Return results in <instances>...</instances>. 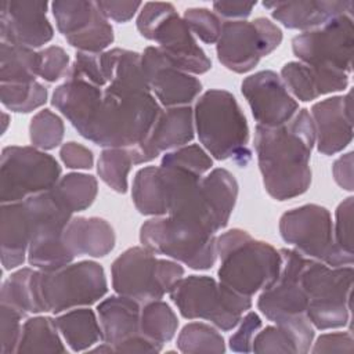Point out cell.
Instances as JSON below:
<instances>
[{
  "label": "cell",
  "mask_w": 354,
  "mask_h": 354,
  "mask_svg": "<svg viewBox=\"0 0 354 354\" xmlns=\"http://www.w3.org/2000/svg\"><path fill=\"white\" fill-rule=\"evenodd\" d=\"M108 290L102 266L83 260L55 270L21 268L1 286L0 303L12 306L24 315L58 314L79 306H90Z\"/></svg>",
  "instance_id": "obj_1"
},
{
  "label": "cell",
  "mask_w": 354,
  "mask_h": 354,
  "mask_svg": "<svg viewBox=\"0 0 354 354\" xmlns=\"http://www.w3.org/2000/svg\"><path fill=\"white\" fill-rule=\"evenodd\" d=\"M315 129L307 109L282 126H256L254 148L263 184L270 196L286 201L304 194L311 184L310 156Z\"/></svg>",
  "instance_id": "obj_2"
},
{
  "label": "cell",
  "mask_w": 354,
  "mask_h": 354,
  "mask_svg": "<svg viewBox=\"0 0 354 354\" xmlns=\"http://www.w3.org/2000/svg\"><path fill=\"white\" fill-rule=\"evenodd\" d=\"M216 252L220 257L218 281L239 295L252 297L279 274V250L243 230L232 228L217 236Z\"/></svg>",
  "instance_id": "obj_3"
},
{
  "label": "cell",
  "mask_w": 354,
  "mask_h": 354,
  "mask_svg": "<svg viewBox=\"0 0 354 354\" xmlns=\"http://www.w3.org/2000/svg\"><path fill=\"white\" fill-rule=\"evenodd\" d=\"M194 124L201 144L216 159H234L239 166L249 163V126L230 91H205L195 104Z\"/></svg>",
  "instance_id": "obj_4"
},
{
  "label": "cell",
  "mask_w": 354,
  "mask_h": 354,
  "mask_svg": "<svg viewBox=\"0 0 354 354\" xmlns=\"http://www.w3.org/2000/svg\"><path fill=\"white\" fill-rule=\"evenodd\" d=\"M169 295L184 318L206 319L221 330L234 329L252 307V297L239 295L207 275L181 278Z\"/></svg>",
  "instance_id": "obj_5"
},
{
  "label": "cell",
  "mask_w": 354,
  "mask_h": 354,
  "mask_svg": "<svg viewBox=\"0 0 354 354\" xmlns=\"http://www.w3.org/2000/svg\"><path fill=\"white\" fill-rule=\"evenodd\" d=\"M301 286L307 296L306 315L319 330L344 326L350 318L353 267H330L308 259L301 270Z\"/></svg>",
  "instance_id": "obj_6"
},
{
  "label": "cell",
  "mask_w": 354,
  "mask_h": 354,
  "mask_svg": "<svg viewBox=\"0 0 354 354\" xmlns=\"http://www.w3.org/2000/svg\"><path fill=\"white\" fill-rule=\"evenodd\" d=\"M137 29L180 69L202 75L210 71L212 61L196 43L184 18L170 3H145L137 17Z\"/></svg>",
  "instance_id": "obj_7"
},
{
  "label": "cell",
  "mask_w": 354,
  "mask_h": 354,
  "mask_svg": "<svg viewBox=\"0 0 354 354\" xmlns=\"http://www.w3.org/2000/svg\"><path fill=\"white\" fill-rule=\"evenodd\" d=\"M140 241L155 254L169 256L192 270H209L217 259L216 234L170 216L145 221L140 230Z\"/></svg>",
  "instance_id": "obj_8"
},
{
  "label": "cell",
  "mask_w": 354,
  "mask_h": 354,
  "mask_svg": "<svg viewBox=\"0 0 354 354\" xmlns=\"http://www.w3.org/2000/svg\"><path fill=\"white\" fill-rule=\"evenodd\" d=\"M111 274L118 295L144 304L169 293L184 277V268L176 261L158 259L145 246H134L115 259Z\"/></svg>",
  "instance_id": "obj_9"
},
{
  "label": "cell",
  "mask_w": 354,
  "mask_h": 354,
  "mask_svg": "<svg viewBox=\"0 0 354 354\" xmlns=\"http://www.w3.org/2000/svg\"><path fill=\"white\" fill-rule=\"evenodd\" d=\"M282 239L303 256L330 267L351 266L353 254L343 252L333 234L330 213L326 207L308 203L285 212L279 220Z\"/></svg>",
  "instance_id": "obj_10"
},
{
  "label": "cell",
  "mask_w": 354,
  "mask_h": 354,
  "mask_svg": "<svg viewBox=\"0 0 354 354\" xmlns=\"http://www.w3.org/2000/svg\"><path fill=\"white\" fill-rule=\"evenodd\" d=\"M32 217L28 261L40 270H55L69 264L75 256L64 239L72 213L61 206L51 189L25 199Z\"/></svg>",
  "instance_id": "obj_11"
},
{
  "label": "cell",
  "mask_w": 354,
  "mask_h": 354,
  "mask_svg": "<svg viewBox=\"0 0 354 354\" xmlns=\"http://www.w3.org/2000/svg\"><path fill=\"white\" fill-rule=\"evenodd\" d=\"M61 166L35 147H6L0 163L1 203L19 202L50 191L59 180Z\"/></svg>",
  "instance_id": "obj_12"
},
{
  "label": "cell",
  "mask_w": 354,
  "mask_h": 354,
  "mask_svg": "<svg viewBox=\"0 0 354 354\" xmlns=\"http://www.w3.org/2000/svg\"><path fill=\"white\" fill-rule=\"evenodd\" d=\"M282 41V30L268 18L225 21L217 40V58L230 71H252L261 57L272 53Z\"/></svg>",
  "instance_id": "obj_13"
},
{
  "label": "cell",
  "mask_w": 354,
  "mask_h": 354,
  "mask_svg": "<svg viewBox=\"0 0 354 354\" xmlns=\"http://www.w3.org/2000/svg\"><path fill=\"white\" fill-rule=\"evenodd\" d=\"M353 35V17L344 14L318 29L295 36L292 48L300 62L315 71L350 76Z\"/></svg>",
  "instance_id": "obj_14"
},
{
  "label": "cell",
  "mask_w": 354,
  "mask_h": 354,
  "mask_svg": "<svg viewBox=\"0 0 354 354\" xmlns=\"http://www.w3.org/2000/svg\"><path fill=\"white\" fill-rule=\"evenodd\" d=\"M281 268L274 282L261 290L257 307L270 321L281 326L311 325L307 311V296L301 286V270L307 257L295 249H281Z\"/></svg>",
  "instance_id": "obj_15"
},
{
  "label": "cell",
  "mask_w": 354,
  "mask_h": 354,
  "mask_svg": "<svg viewBox=\"0 0 354 354\" xmlns=\"http://www.w3.org/2000/svg\"><path fill=\"white\" fill-rule=\"evenodd\" d=\"M51 10L58 30L79 51L102 53L112 44L113 28L97 1L55 0Z\"/></svg>",
  "instance_id": "obj_16"
},
{
  "label": "cell",
  "mask_w": 354,
  "mask_h": 354,
  "mask_svg": "<svg viewBox=\"0 0 354 354\" xmlns=\"http://www.w3.org/2000/svg\"><path fill=\"white\" fill-rule=\"evenodd\" d=\"M241 90L257 126L278 127L289 122L299 111V104L289 94L282 79L272 71H260L248 76Z\"/></svg>",
  "instance_id": "obj_17"
},
{
  "label": "cell",
  "mask_w": 354,
  "mask_h": 354,
  "mask_svg": "<svg viewBox=\"0 0 354 354\" xmlns=\"http://www.w3.org/2000/svg\"><path fill=\"white\" fill-rule=\"evenodd\" d=\"M141 66L149 90L166 108L187 106L202 91V83L176 66L158 47L149 46L144 50Z\"/></svg>",
  "instance_id": "obj_18"
},
{
  "label": "cell",
  "mask_w": 354,
  "mask_h": 354,
  "mask_svg": "<svg viewBox=\"0 0 354 354\" xmlns=\"http://www.w3.org/2000/svg\"><path fill=\"white\" fill-rule=\"evenodd\" d=\"M47 1H3L0 36L3 43L37 48L48 43L54 29L47 19Z\"/></svg>",
  "instance_id": "obj_19"
},
{
  "label": "cell",
  "mask_w": 354,
  "mask_h": 354,
  "mask_svg": "<svg viewBox=\"0 0 354 354\" xmlns=\"http://www.w3.org/2000/svg\"><path fill=\"white\" fill-rule=\"evenodd\" d=\"M351 94L336 95L313 105L311 119L315 129L317 149L330 156L343 151L353 140Z\"/></svg>",
  "instance_id": "obj_20"
},
{
  "label": "cell",
  "mask_w": 354,
  "mask_h": 354,
  "mask_svg": "<svg viewBox=\"0 0 354 354\" xmlns=\"http://www.w3.org/2000/svg\"><path fill=\"white\" fill-rule=\"evenodd\" d=\"M194 111L189 105L162 109L147 141L137 153L136 165L149 162L162 152L187 145L194 138Z\"/></svg>",
  "instance_id": "obj_21"
},
{
  "label": "cell",
  "mask_w": 354,
  "mask_h": 354,
  "mask_svg": "<svg viewBox=\"0 0 354 354\" xmlns=\"http://www.w3.org/2000/svg\"><path fill=\"white\" fill-rule=\"evenodd\" d=\"M274 19L289 29L310 32L318 29L339 15L353 14V1H264Z\"/></svg>",
  "instance_id": "obj_22"
},
{
  "label": "cell",
  "mask_w": 354,
  "mask_h": 354,
  "mask_svg": "<svg viewBox=\"0 0 354 354\" xmlns=\"http://www.w3.org/2000/svg\"><path fill=\"white\" fill-rule=\"evenodd\" d=\"M98 319L102 330L104 343L113 351L122 348L141 335L140 314L141 303L126 296H111L97 306Z\"/></svg>",
  "instance_id": "obj_23"
},
{
  "label": "cell",
  "mask_w": 354,
  "mask_h": 354,
  "mask_svg": "<svg viewBox=\"0 0 354 354\" xmlns=\"http://www.w3.org/2000/svg\"><path fill=\"white\" fill-rule=\"evenodd\" d=\"M32 234V217L26 201L1 203L0 243L1 264L11 270L25 261Z\"/></svg>",
  "instance_id": "obj_24"
},
{
  "label": "cell",
  "mask_w": 354,
  "mask_h": 354,
  "mask_svg": "<svg viewBox=\"0 0 354 354\" xmlns=\"http://www.w3.org/2000/svg\"><path fill=\"white\" fill-rule=\"evenodd\" d=\"M64 239L75 257H104L115 246L112 225L100 217H72L65 227Z\"/></svg>",
  "instance_id": "obj_25"
},
{
  "label": "cell",
  "mask_w": 354,
  "mask_h": 354,
  "mask_svg": "<svg viewBox=\"0 0 354 354\" xmlns=\"http://www.w3.org/2000/svg\"><path fill=\"white\" fill-rule=\"evenodd\" d=\"M134 206L145 216L167 214V185L160 166H147L136 173L131 188Z\"/></svg>",
  "instance_id": "obj_26"
},
{
  "label": "cell",
  "mask_w": 354,
  "mask_h": 354,
  "mask_svg": "<svg viewBox=\"0 0 354 354\" xmlns=\"http://www.w3.org/2000/svg\"><path fill=\"white\" fill-rule=\"evenodd\" d=\"M314 339V328H289V326H266L257 332L252 351L254 353H293L304 354L310 351Z\"/></svg>",
  "instance_id": "obj_27"
},
{
  "label": "cell",
  "mask_w": 354,
  "mask_h": 354,
  "mask_svg": "<svg viewBox=\"0 0 354 354\" xmlns=\"http://www.w3.org/2000/svg\"><path fill=\"white\" fill-rule=\"evenodd\" d=\"M59 333L72 351H84L102 339L101 325L93 310L76 308L55 318Z\"/></svg>",
  "instance_id": "obj_28"
},
{
  "label": "cell",
  "mask_w": 354,
  "mask_h": 354,
  "mask_svg": "<svg viewBox=\"0 0 354 354\" xmlns=\"http://www.w3.org/2000/svg\"><path fill=\"white\" fill-rule=\"evenodd\" d=\"M202 188L220 227L224 228L228 224L238 198V183L235 177L225 169H213L202 177Z\"/></svg>",
  "instance_id": "obj_29"
},
{
  "label": "cell",
  "mask_w": 354,
  "mask_h": 354,
  "mask_svg": "<svg viewBox=\"0 0 354 354\" xmlns=\"http://www.w3.org/2000/svg\"><path fill=\"white\" fill-rule=\"evenodd\" d=\"M39 76V51L33 48L3 43L0 44L1 83H32Z\"/></svg>",
  "instance_id": "obj_30"
},
{
  "label": "cell",
  "mask_w": 354,
  "mask_h": 354,
  "mask_svg": "<svg viewBox=\"0 0 354 354\" xmlns=\"http://www.w3.org/2000/svg\"><path fill=\"white\" fill-rule=\"evenodd\" d=\"M55 319L33 317L22 325L17 353H66Z\"/></svg>",
  "instance_id": "obj_31"
},
{
  "label": "cell",
  "mask_w": 354,
  "mask_h": 354,
  "mask_svg": "<svg viewBox=\"0 0 354 354\" xmlns=\"http://www.w3.org/2000/svg\"><path fill=\"white\" fill-rule=\"evenodd\" d=\"M51 192L64 209L75 213L91 206L98 192V184L91 174L69 173L58 180Z\"/></svg>",
  "instance_id": "obj_32"
},
{
  "label": "cell",
  "mask_w": 354,
  "mask_h": 354,
  "mask_svg": "<svg viewBox=\"0 0 354 354\" xmlns=\"http://www.w3.org/2000/svg\"><path fill=\"white\" fill-rule=\"evenodd\" d=\"M177 326V317L167 303L159 299L141 304L140 330L151 342L163 346L174 337Z\"/></svg>",
  "instance_id": "obj_33"
},
{
  "label": "cell",
  "mask_w": 354,
  "mask_h": 354,
  "mask_svg": "<svg viewBox=\"0 0 354 354\" xmlns=\"http://www.w3.org/2000/svg\"><path fill=\"white\" fill-rule=\"evenodd\" d=\"M133 165V156L129 149L105 148L97 162V173L108 187L124 194L129 188L127 177Z\"/></svg>",
  "instance_id": "obj_34"
},
{
  "label": "cell",
  "mask_w": 354,
  "mask_h": 354,
  "mask_svg": "<svg viewBox=\"0 0 354 354\" xmlns=\"http://www.w3.org/2000/svg\"><path fill=\"white\" fill-rule=\"evenodd\" d=\"M181 353H224L225 343L217 329L207 324L191 322L183 328L177 337Z\"/></svg>",
  "instance_id": "obj_35"
},
{
  "label": "cell",
  "mask_w": 354,
  "mask_h": 354,
  "mask_svg": "<svg viewBox=\"0 0 354 354\" xmlns=\"http://www.w3.org/2000/svg\"><path fill=\"white\" fill-rule=\"evenodd\" d=\"M0 100L7 109L28 113L47 101V90L39 82L1 83Z\"/></svg>",
  "instance_id": "obj_36"
},
{
  "label": "cell",
  "mask_w": 354,
  "mask_h": 354,
  "mask_svg": "<svg viewBox=\"0 0 354 354\" xmlns=\"http://www.w3.org/2000/svg\"><path fill=\"white\" fill-rule=\"evenodd\" d=\"M64 122L50 109L39 111L30 120L29 138L35 148L41 151L54 149L64 138Z\"/></svg>",
  "instance_id": "obj_37"
},
{
  "label": "cell",
  "mask_w": 354,
  "mask_h": 354,
  "mask_svg": "<svg viewBox=\"0 0 354 354\" xmlns=\"http://www.w3.org/2000/svg\"><path fill=\"white\" fill-rule=\"evenodd\" d=\"M281 79L288 91L300 101H313L321 95L313 69L303 62L285 64L281 69Z\"/></svg>",
  "instance_id": "obj_38"
},
{
  "label": "cell",
  "mask_w": 354,
  "mask_h": 354,
  "mask_svg": "<svg viewBox=\"0 0 354 354\" xmlns=\"http://www.w3.org/2000/svg\"><path fill=\"white\" fill-rule=\"evenodd\" d=\"M160 166L184 170L203 177L213 166V160L203 148L196 144H191L166 152L162 158Z\"/></svg>",
  "instance_id": "obj_39"
},
{
  "label": "cell",
  "mask_w": 354,
  "mask_h": 354,
  "mask_svg": "<svg viewBox=\"0 0 354 354\" xmlns=\"http://www.w3.org/2000/svg\"><path fill=\"white\" fill-rule=\"evenodd\" d=\"M184 21L187 22L189 30L195 33L203 43H217L223 24L214 11L203 7L187 8L184 12Z\"/></svg>",
  "instance_id": "obj_40"
},
{
  "label": "cell",
  "mask_w": 354,
  "mask_h": 354,
  "mask_svg": "<svg viewBox=\"0 0 354 354\" xmlns=\"http://www.w3.org/2000/svg\"><path fill=\"white\" fill-rule=\"evenodd\" d=\"M25 315L17 308L1 303L0 304V332H1V354L17 353L18 342L22 332L21 319Z\"/></svg>",
  "instance_id": "obj_41"
},
{
  "label": "cell",
  "mask_w": 354,
  "mask_h": 354,
  "mask_svg": "<svg viewBox=\"0 0 354 354\" xmlns=\"http://www.w3.org/2000/svg\"><path fill=\"white\" fill-rule=\"evenodd\" d=\"M69 71V55L59 46L39 51V76L46 82H57Z\"/></svg>",
  "instance_id": "obj_42"
},
{
  "label": "cell",
  "mask_w": 354,
  "mask_h": 354,
  "mask_svg": "<svg viewBox=\"0 0 354 354\" xmlns=\"http://www.w3.org/2000/svg\"><path fill=\"white\" fill-rule=\"evenodd\" d=\"M353 196H348L337 206L333 230L337 246L350 254H353Z\"/></svg>",
  "instance_id": "obj_43"
},
{
  "label": "cell",
  "mask_w": 354,
  "mask_h": 354,
  "mask_svg": "<svg viewBox=\"0 0 354 354\" xmlns=\"http://www.w3.org/2000/svg\"><path fill=\"white\" fill-rule=\"evenodd\" d=\"M261 328L260 317L250 311L241 321L236 332L230 337V348L236 353H250L256 333Z\"/></svg>",
  "instance_id": "obj_44"
},
{
  "label": "cell",
  "mask_w": 354,
  "mask_h": 354,
  "mask_svg": "<svg viewBox=\"0 0 354 354\" xmlns=\"http://www.w3.org/2000/svg\"><path fill=\"white\" fill-rule=\"evenodd\" d=\"M354 350L353 337L348 332H335V333H325L321 335L311 351L314 354L319 353H347L351 354Z\"/></svg>",
  "instance_id": "obj_45"
},
{
  "label": "cell",
  "mask_w": 354,
  "mask_h": 354,
  "mask_svg": "<svg viewBox=\"0 0 354 354\" xmlns=\"http://www.w3.org/2000/svg\"><path fill=\"white\" fill-rule=\"evenodd\" d=\"M59 156L64 165L69 169H91L94 156L93 152L77 142H65L59 149Z\"/></svg>",
  "instance_id": "obj_46"
},
{
  "label": "cell",
  "mask_w": 354,
  "mask_h": 354,
  "mask_svg": "<svg viewBox=\"0 0 354 354\" xmlns=\"http://www.w3.org/2000/svg\"><path fill=\"white\" fill-rule=\"evenodd\" d=\"M100 10L102 14L116 22H127L130 21L134 14L138 11L140 7H142V3L140 1H106L100 0L97 1Z\"/></svg>",
  "instance_id": "obj_47"
},
{
  "label": "cell",
  "mask_w": 354,
  "mask_h": 354,
  "mask_svg": "<svg viewBox=\"0 0 354 354\" xmlns=\"http://www.w3.org/2000/svg\"><path fill=\"white\" fill-rule=\"evenodd\" d=\"M256 1H214L213 8L214 12L220 17H224L230 21H241L250 15Z\"/></svg>",
  "instance_id": "obj_48"
},
{
  "label": "cell",
  "mask_w": 354,
  "mask_h": 354,
  "mask_svg": "<svg viewBox=\"0 0 354 354\" xmlns=\"http://www.w3.org/2000/svg\"><path fill=\"white\" fill-rule=\"evenodd\" d=\"M332 173L339 187L353 191V152H347L336 159L332 166Z\"/></svg>",
  "instance_id": "obj_49"
}]
</instances>
